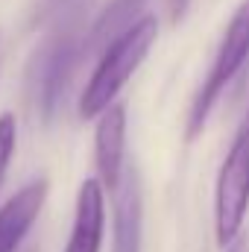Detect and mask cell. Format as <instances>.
<instances>
[{
  "label": "cell",
  "mask_w": 249,
  "mask_h": 252,
  "mask_svg": "<svg viewBox=\"0 0 249 252\" xmlns=\"http://www.w3.org/2000/svg\"><path fill=\"white\" fill-rule=\"evenodd\" d=\"M15 147H18V121L12 112H3L0 115V185L15 158Z\"/></svg>",
  "instance_id": "cell-10"
},
{
  "label": "cell",
  "mask_w": 249,
  "mask_h": 252,
  "mask_svg": "<svg viewBox=\"0 0 249 252\" xmlns=\"http://www.w3.org/2000/svg\"><path fill=\"white\" fill-rule=\"evenodd\" d=\"M82 47H85V38L79 35V30L70 24H62L30 56L27 97L41 121H53V115L59 112L64 94L70 88V76L76 70Z\"/></svg>",
  "instance_id": "cell-2"
},
{
  "label": "cell",
  "mask_w": 249,
  "mask_h": 252,
  "mask_svg": "<svg viewBox=\"0 0 249 252\" xmlns=\"http://www.w3.org/2000/svg\"><path fill=\"white\" fill-rule=\"evenodd\" d=\"M47 202V179H32L0 205V252H18Z\"/></svg>",
  "instance_id": "cell-8"
},
{
  "label": "cell",
  "mask_w": 249,
  "mask_h": 252,
  "mask_svg": "<svg viewBox=\"0 0 249 252\" xmlns=\"http://www.w3.org/2000/svg\"><path fill=\"white\" fill-rule=\"evenodd\" d=\"M247 59H249V0H244L235 9L232 21L226 24L220 47L214 53V62H211L202 85H199V91H196V97H193V103H190L187 129H185L187 141H193L205 129L214 103L220 100V94L226 91V85L241 73V67L247 64Z\"/></svg>",
  "instance_id": "cell-4"
},
{
  "label": "cell",
  "mask_w": 249,
  "mask_h": 252,
  "mask_svg": "<svg viewBox=\"0 0 249 252\" xmlns=\"http://www.w3.org/2000/svg\"><path fill=\"white\" fill-rule=\"evenodd\" d=\"M229 252H244L241 247H229Z\"/></svg>",
  "instance_id": "cell-12"
},
{
  "label": "cell",
  "mask_w": 249,
  "mask_h": 252,
  "mask_svg": "<svg viewBox=\"0 0 249 252\" xmlns=\"http://www.w3.org/2000/svg\"><path fill=\"white\" fill-rule=\"evenodd\" d=\"M164 9H167V18H170V24L176 27L179 21H185L187 9H190V0H164Z\"/></svg>",
  "instance_id": "cell-11"
},
{
  "label": "cell",
  "mask_w": 249,
  "mask_h": 252,
  "mask_svg": "<svg viewBox=\"0 0 249 252\" xmlns=\"http://www.w3.org/2000/svg\"><path fill=\"white\" fill-rule=\"evenodd\" d=\"M249 214V106L238 126L226 158L214 182V238L217 244L235 247L241 226Z\"/></svg>",
  "instance_id": "cell-3"
},
{
  "label": "cell",
  "mask_w": 249,
  "mask_h": 252,
  "mask_svg": "<svg viewBox=\"0 0 249 252\" xmlns=\"http://www.w3.org/2000/svg\"><path fill=\"white\" fill-rule=\"evenodd\" d=\"M156 38H158V21H156V15H144L135 27H129L121 38H115L100 53L97 67H94L91 79L85 82L79 106H76L82 121L100 118L109 106L118 103V94L132 79V73L144 64Z\"/></svg>",
  "instance_id": "cell-1"
},
{
  "label": "cell",
  "mask_w": 249,
  "mask_h": 252,
  "mask_svg": "<svg viewBox=\"0 0 249 252\" xmlns=\"http://www.w3.org/2000/svg\"><path fill=\"white\" fill-rule=\"evenodd\" d=\"M115 193V220H112V252H141L144 244V190L135 167H126Z\"/></svg>",
  "instance_id": "cell-7"
},
{
  "label": "cell",
  "mask_w": 249,
  "mask_h": 252,
  "mask_svg": "<svg viewBox=\"0 0 249 252\" xmlns=\"http://www.w3.org/2000/svg\"><path fill=\"white\" fill-rule=\"evenodd\" d=\"M126 106L115 103L109 106L94 129V164H97V179L103 188L115 190L124 176V156H126Z\"/></svg>",
  "instance_id": "cell-6"
},
{
  "label": "cell",
  "mask_w": 249,
  "mask_h": 252,
  "mask_svg": "<svg viewBox=\"0 0 249 252\" xmlns=\"http://www.w3.org/2000/svg\"><path fill=\"white\" fill-rule=\"evenodd\" d=\"M103 235H106V188L97 176H88L76 190L73 226L64 252H100Z\"/></svg>",
  "instance_id": "cell-5"
},
{
  "label": "cell",
  "mask_w": 249,
  "mask_h": 252,
  "mask_svg": "<svg viewBox=\"0 0 249 252\" xmlns=\"http://www.w3.org/2000/svg\"><path fill=\"white\" fill-rule=\"evenodd\" d=\"M144 6L147 0H112L85 32V50L103 53L115 38H121L129 27H135L144 18Z\"/></svg>",
  "instance_id": "cell-9"
}]
</instances>
